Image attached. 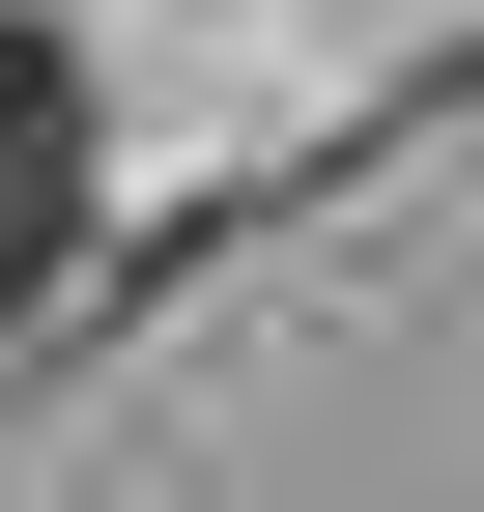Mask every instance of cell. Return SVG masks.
Segmentation results:
<instances>
[{"instance_id":"obj_1","label":"cell","mask_w":484,"mask_h":512,"mask_svg":"<svg viewBox=\"0 0 484 512\" xmlns=\"http://www.w3.org/2000/svg\"><path fill=\"white\" fill-rule=\"evenodd\" d=\"M57 256H86V86L0 29V313H57Z\"/></svg>"}]
</instances>
